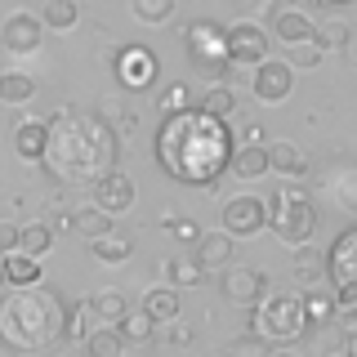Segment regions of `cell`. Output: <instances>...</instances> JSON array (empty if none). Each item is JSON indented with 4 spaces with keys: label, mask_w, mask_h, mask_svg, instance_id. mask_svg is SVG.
<instances>
[{
    "label": "cell",
    "mask_w": 357,
    "mask_h": 357,
    "mask_svg": "<svg viewBox=\"0 0 357 357\" xmlns=\"http://www.w3.org/2000/svg\"><path fill=\"white\" fill-rule=\"evenodd\" d=\"M232 134L223 121L206 116V112H178L165 116L161 134H156V156H161L165 174H174L178 183H215L232 161Z\"/></svg>",
    "instance_id": "1"
},
{
    "label": "cell",
    "mask_w": 357,
    "mask_h": 357,
    "mask_svg": "<svg viewBox=\"0 0 357 357\" xmlns=\"http://www.w3.org/2000/svg\"><path fill=\"white\" fill-rule=\"evenodd\" d=\"M54 178L63 183H98L107 170H116V134L94 112H63L50 121V148H45Z\"/></svg>",
    "instance_id": "2"
},
{
    "label": "cell",
    "mask_w": 357,
    "mask_h": 357,
    "mask_svg": "<svg viewBox=\"0 0 357 357\" xmlns=\"http://www.w3.org/2000/svg\"><path fill=\"white\" fill-rule=\"evenodd\" d=\"M63 321L67 308L54 290L45 286H27V290H9L0 299V344L9 353L27 357L36 349H50V344L63 340Z\"/></svg>",
    "instance_id": "3"
},
{
    "label": "cell",
    "mask_w": 357,
    "mask_h": 357,
    "mask_svg": "<svg viewBox=\"0 0 357 357\" xmlns=\"http://www.w3.org/2000/svg\"><path fill=\"white\" fill-rule=\"evenodd\" d=\"M268 228L286 245H308L312 232H317V206H312V197L299 183L277 188L273 201H268Z\"/></svg>",
    "instance_id": "4"
},
{
    "label": "cell",
    "mask_w": 357,
    "mask_h": 357,
    "mask_svg": "<svg viewBox=\"0 0 357 357\" xmlns=\"http://www.w3.org/2000/svg\"><path fill=\"white\" fill-rule=\"evenodd\" d=\"M304 331H308V317H304L299 290H268L259 304H255V335H259V340L295 344Z\"/></svg>",
    "instance_id": "5"
},
{
    "label": "cell",
    "mask_w": 357,
    "mask_h": 357,
    "mask_svg": "<svg viewBox=\"0 0 357 357\" xmlns=\"http://www.w3.org/2000/svg\"><path fill=\"white\" fill-rule=\"evenodd\" d=\"M223 36H228V27H219L210 18H197L188 27V54H192L197 72L215 85H223V76H228V40Z\"/></svg>",
    "instance_id": "6"
},
{
    "label": "cell",
    "mask_w": 357,
    "mask_h": 357,
    "mask_svg": "<svg viewBox=\"0 0 357 357\" xmlns=\"http://www.w3.org/2000/svg\"><path fill=\"white\" fill-rule=\"evenodd\" d=\"M326 273H331V282H335V304H340V308L357 304V228H349L340 241L331 245Z\"/></svg>",
    "instance_id": "7"
},
{
    "label": "cell",
    "mask_w": 357,
    "mask_h": 357,
    "mask_svg": "<svg viewBox=\"0 0 357 357\" xmlns=\"http://www.w3.org/2000/svg\"><path fill=\"white\" fill-rule=\"evenodd\" d=\"M223 232H228L232 241L237 237H259V232L268 228V201L259 197H232V201H223Z\"/></svg>",
    "instance_id": "8"
},
{
    "label": "cell",
    "mask_w": 357,
    "mask_h": 357,
    "mask_svg": "<svg viewBox=\"0 0 357 357\" xmlns=\"http://www.w3.org/2000/svg\"><path fill=\"white\" fill-rule=\"evenodd\" d=\"M228 67H259L268 59V31L255 27V22H232L228 27Z\"/></svg>",
    "instance_id": "9"
},
{
    "label": "cell",
    "mask_w": 357,
    "mask_h": 357,
    "mask_svg": "<svg viewBox=\"0 0 357 357\" xmlns=\"http://www.w3.org/2000/svg\"><path fill=\"white\" fill-rule=\"evenodd\" d=\"M112 67H116V81L126 89H152L156 76H161V67H156V54L143 50V45H126V50L112 59Z\"/></svg>",
    "instance_id": "10"
},
{
    "label": "cell",
    "mask_w": 357,
    "mask_h": 357,
    "mask_svg": "<svg viewBox=\"0 0 357 357\" xmlns=\"http://www.w3.org/2000/svg\"><path fill=\"white\" fill-rule=\"evenodd\" d=\"M250 89L259 103H286L290 89H295V67L286 59H264L250 76Z\"/></svg>",
    "instance_id": "11"
},
{
    "label": "cell",
    "mask_w": 357,
    "mask_h": 357,
    "mask_svg": "<svg viewBox=\"0 0 357 357\" xmlns=\"http://www.w3.org/2000/svg\"><path fill=\"white\" fill-rule=\"evenodd\" d=\"M219 290H223V299H228V304L255 308V304L268 295V277L259 273V268H232V264H228V268H223Z\"/></svg>",
    "instance_id": "12"
},
{
    "label": "cell",
    "mask_w": 357,
    "mask_h": 357,
    "mask_svg": "<svg viewBox=\"0 0 357 357\" xmlns=\"http://www.w3.org/2000/svg\"><path fill=\"white\" fill-rule=\"evenodd\" d=\"M94 206L103 210V215H126V210L134 206V178L126 170H107L103 178L94 183Z\"/></svg>",
    "instance_id": "13"
},
{
    "label": "cell",
    "mask_w": 357,
    "mask_h": 357,
    "mask_svg": "<svg viewBox=\"0 0 357 357\" xmlns=\"http://www.w3.org/2000/svg\"><path fill=\"white\" fill-rule=\"evenodd\" d=\"M40 18L27 14V9H18V14H9L5 22H0V45H5L9 54H36L40 45Z\"/></svg>",
    "instance_id": "14"
},
{
    "label": "cell",
    "mask_w": 357,
    "mask_h": 357,
    "mask_svg": "<svg viewBox=\"0 0 357 357\" xmlns=\"http://www.w3.org/2000/svg\"><path fill=\"white\" fill-rule=\"evenodd\" d=\"M273 36L286 45V50H299V45H312L317 36V22H312L304 9H282V14L273 18Z\"/></svg>",
    "instance_id": "15"
},
{
    "label": "cell",
    "mask_w": 357,
    "mask_h": 357,
    "mask_svg": "<svg viewBox=\"0 0 357 357\" xmlns=\"http://www.w3.org/2000/svg\"><path fill=\"white\" fill-rule=\"evenodd\" d=\"M0 277H5V286L27 290V286H40L45 282V268H40V259L14 250V255H5V259H0Z\"/></svg>",
    "instance_id": "16"
},
{
    "label": "cell",
    "mask_w": 357,
    "mask_h": 357,
    "mask_svg": "<svg viewBox=\"0 0 357 357\" xmlns=\"http://www.w3.org/2000/svg\"><path fill=\"white\" fill-rule=\"evenodd\" d=\"M192 259L206 268V273H210V268H228V264H232V237H228L223 228H219V232H201Z\"/></svg>",
    "instance_id": "17"
},
{
    "label": "cell",
    "mask_w": 357,
    "mask_h": 357,
    "mask_svg": "<svg viewBox=\"0 0 357 357\" xmlns=\"http://www.w3.org/2000/svg\"><path fill=\"white\" fill-rule=\"evenodd\" d=\"M45 148H50V121H22L14 130V152L22 161H45Z\"/></svg>",
    "instance_id": "18"
},
{
    "label": "cell",
    "mask_w": 357,
    "mask_h": 357,
    "mask_svg": "<svg viewBox=\"0 0 357 357\" xmlns=\"http://www.w3.org/2000/svg\"><path fill=\"white\" fill-rule=\"evenodd\" d=\"M228 170H232V178H264L268 174V148L264 143H237Z\"/></svg>",
    "instance_id": "19"
},
{
    "label": "cell",
    "mask_w": 357,
    "mask_h": 357,
    "mask_svg": "<svg viewBox=\"0 0 357 357\" xmlns=\"http://www.w3.org/2000/svg\"><path fill=\"white\" fill-rule=\"evenodd\" d=\"M67 228L81 232L85 241H98V237H107V232L116 228V219L103 215L98 206H81V210H72V215H67Z\"/></svg>",
    "instance_id": "20"
},
{
    "label": "cell",
    "mask_w": 357,
    "mask_h": 357,
    "mask_svg": "<svg viewBox=\"0 0 357 357\" xmlns=\"http://www.w3.org/2000/svg\"><path fill=\"white\" fill-rule=\"evenodd\" d=\"M143 317L152 326H165V321H178V290L174 286H156L143 295Z\"/></svg>",
    "instance_id": "21"
},
{
    "label": "cell",
    "mask_w": 357,
    "mask_h": 357,
    "mask_svg": "<svg viewBox=\"0 0 357 357\" xmlns=\"http://www.w3.org/2000/svg\"><path fill=\"white\" fill-rule=\"evenodd\" d=\"M268 170L286 174V178H304L308 174V156L295 148V143H273L268 148Z\"/></svg>",
    "instance_id": "22"
},
{
    "label": "cell",
    "mask_w": 357,
    "mask_h": 357,
    "mask_svg": "<svg viewBox=\"0 0 357 357\" xmlns=\"http://www.w3.org/2000/svg\"><path fill=\"white\" fill-rule=\"evenodd\" d=\"M81 349H85V357H126V340H121L116 326H94L81 340Z\"/></svg>",
    "instance_id": "23"
},
{
    "label": "cell",
    "mask_w": 357,
    "mask_h": 357,
    "mask_svg": "<svg viewBox=\"0 0 357 357\" xmlns=\"http://www.w3.org/2000/svg\"><path fill=\"white\" fill-rule=\"evenodd\" d=\"M89 255H94L98 264H126L130 255H134V237H126V232H116V228H112L107 237L89 241Z\"/></svg>",
    "instance_id": "24"
},
{
    "label": "cell",
    "mask_w": 357,
    "mask_h": 357,
    "mask_svg": "<svg viewBox=\"0 0 357 357\" xmlns=\"http://www.w3.org/2000/svg\"><path fill=\"white\" fill-rule=\"evenodd\" d=\"M85 304L98 317V326H116V321L130 312V304H126V295H121V290H98V295L85 299Z\"/></svg>",
    "instance_id": "25"
},
{
    "label": "cell",
    "mask_w": 357,
    "mask_h": 357,
    "mask_svg": "<svg viewBox=\"0 0 357 357\" xmlns=\"http://www.w3.org/2000/svg\"><path fill=\"white\" fill-rule=\"evenodd\" d=\"M31 98H36V76H27V72H0V103L22 107V103H31Z\"/></svg>",
    "instance_id": "26"
},
{
    "label": "cell",
    "mask_w": 357,
    "mask_h": 357,
    "mask_svg": "<svg viewBox=\"0 0 357 357\" xmlns=\"http://www.w3.org/2000/svg\"><path fill=\"white\" fill-rule=\"evenodd\" d=\"M18 250L31 255V259H45V255L54 250V228L50 223H27V228H18Z\"/></svg>",
    "instance_id": "27"
},
{
    "label": "cell",
    "mask_w": 357,
    "mask_h": 357,
    "mask_svg": "<svg viewBox=\"0 0 357 357\" xmlns=\"http://www.w3.org/2000/svg\"><path fill=\"white\" fill-rule=\"evenodd\" d=\"M76 18H81V5H76V0H45L40 5V27L67 31V27H76Z\"/></svg>",
    "instance_id": "28"
},
{
    "label": "cell",
    "mask_w": 357,
    "mask_h": 357,
    "mask_svg": "<svg viewBox=\"0 0 357 357\" xmlns=\"http://www.w3.org/2000/svg\"><path fill=\"white\" fill-rule=\"evenodd\" d=\"M165 277H170V286H174V290H188V286H201L206 268H201L192 255H174V259L165 264Z\"/></svg>",
    "instance_id": "29"
},
{
    "label": "cell",
    "mask_w": 357,
    "mask_h": 357,
    "mask_svg": "<svg viewBox=\"0 0 357 357\" xmlns=\"http://www.w3.org/2000/svg\"><path fill=\"white\" fill-rule=\"evenodd\" d=\"M299 299H304V317H308V326L312 321H331L335 312H340V304H335V295H326V290H299Z\"/></svg>",
    "instance_id": "30"
},
{
    "label": "cell",
    "mask_w": 357,
    "mask_h": 357,
    "mask_svg": "<svg viewBox=\"0 0 357 357\" xmlns=\"http://www.w3.org/2000/svg\"><path fill=\"white\" fill-rule=\"evenodd\" d=\"M232 107H237V98H232L228 85H210L206 94H201V103H197V112H206V116H215V121H223Z\"/></svg>",
    "instance_id": "31"
},
{
    "label": "cell",
    "mask_w": 357,
    "mask_h": 357,
    "mask_svg": "<svg viewBox=\"0 0 357 357\" xmlns=\"http://www.w3.org/2000/svg\"><path fill=\"white\" fill-rule=\"evenodd\" d=\"M174 5H178V0H130L134 18L148 22V27H156V22H170L174 18Z\"/></svg>",
    "instance_id": "32"
},
{
    "label": "cell",
    "mask_w": 357,
    "mask_h": 357,
    "mask_svg": "<svg viewBox=\"0 0 357 357\" xmlns=\"http://www.w3.org/2000/svg\"><path fill=\"white\" fill-rule=\"evenodd\" d=\"M353 36V27L344 18H326L317 27V36H312V45H321V50H344V40Z\"/></svg>",
    "instance_id": "33"
},
{
    "label": "cell",
    "mask_w": 357,
    "mask_h": 357,
    "mask_svg": "<svg viewBox=\"0 0 357 357\" xmlns=\"http://www.w3.org/2000/svg\"><path fill=\"white\" fill-rule=\"evenodd\" d=\"M165 112V116H178V112H192V89H188L183 81H174V85H165L161 89V103H156Z\"/></svg>",
    "instance_id": "34"
},
{
    "label": "cell",
    "mask_w": 357,
    "mask_h": 357,
    "mask_svg": "<svg viewBox=\"0 0 357 357\" xmlns=\"http://www.w3.org/2000/svg\"><path fill=\"white\" fill-rule=\"evenodd\" d=\"M116 331H121V340H126V344H143V340H152L156 326L143 317V312H126V317L116 321Z\"/></svg>",
    "instance_id": "35"
},
{
    "label": "cell",
    "mask_w": 357,
    "mask_h": 357,
    "mask_svg": "<svg viewBox=\"0 0 357 357\" xmlns=\"http://www.w3.org/2000/svg\"><path fill=\"white\" fill-rule=\"evenodd\" d=\"M228 357H273V344L259 340V335H237V340H228Z\"/></svg>",
    "instance_id": "36"
},
{
    "label": "cell",
    "mask_w": 357,
    "mask_h": 357,
    "mask_svg": "<svg viewBox=\"0 0 357 357\" xmlns=\"http://www.w3.org/2000/svg\"><path fill=\"white\" fill-rule=\"evenodd\" d=\"M89 317H94V312H89V304H85V299H81V304H72V308H67V321H63V335H67V340H76V344H81L85 335H89V326H85Z\"/></svg>",
    "instance_id": "37"
},
{
    "label": "cell",
    "mask_w": 357,
    "mask_h": 357,
    "mask_svg": "<svg viewBox=\"0 0 357 357\" xmlns=\"http://www.w3.org/2000/svg\"><path fill=\"white\" fill-rule=\"evenodd\" d=\"M335 197H340V206H344V210H357V174L335 178Z\"/></svg>",
    "instance_id": "38"
},
{
    "label": "cell",
    "mask_w": 357,
    "mask_h": 357,
    "mask_svg": "<svg viewBox=\"0 0 357 357\" xmlns=\"http://www.w3.org/2000/svg\"><path fill=\"white\" fill-rule=\"evenodd\" d=\"M165 232H170V237H178V241H188V245H197V223L192 219H165Z\"/></svg>",
    "instance_id": "39"
},
{
    "label": "cell",
    "mask_w": 357,
    "mask_h": 357,
    "mask_svg": "<svg viewBox=\"0 0 357 357\" xmlns=\"http://www.w3.org/2000/svg\"><path fill=\"white\" fill-rule=\"evenodd\" d=\"M299 277H304V282H308V290H312V277H317L321 273V255H312V250H304V245H299Z\"/></svg>",
    "instance_id": "40"
},
{
    "label": "cell",
    "mask_w": 357,
    "mask_h": 357,
    "mask_svg": "<svg viewBox=\"0 0 357 357\" xmlns=\"http://www.w3.org/2000/svg\"><path fill=\"white\" fill-rule=\"evenodd\" d=\"M18 250V223H0V259Z\"/></svg>",
    "instance_id": "41"
},
{
    "label": "cell",
    "mask_w": 357,
    "mask_h": 357,
    "mask_svg": "<svg viewBox=\"0 0 357 357\" xmlns=\"http://www.w3.org/2000/svg\"><path fill=\"white\" fill-rule=\"evenodd\" d=\"M290 67H295V72H299V67H308V63H317V50H308V45H299V50L295 54H290V59H286Z\"/></svg>",
    "instance_id": "42"
},
{
    "label": "cell",
    "mask_w": 357,
    "mask_h": 357,
    "mask_svg": "<svg viewBox=\"0 0 357 357\" xmlns=\"http://www.w3.org/2000/svg\"><path fill=\"white\" fill-rule=\"evenodd\" d=\"M165 340H170V344H188V340H192V331L178 326V321H165Z\"/></svg>",
    "instance_id": "43"
},
{
    "label": "cell",
    "mask_w": 357,
    "mask_h": 357,
    "mask_svg": "<svg viewBox=\"0 0 357 357\" xmlns=\"http://www.w3.org/2000/svg\"><path fill=\"white\" fill-rule=\"evenodd\" d=\"M340 326H344V335H357V304L340 308Z\"/></svg>",
    "instance_id": "44"
},
{
    "label": "cell",
    "mask_w": 357,
    "mask_h": 357,
    "mask_svg": "<svg viewBox=\"0 0 357 357\" xmlns=\"http://www.w3.org/2000/svg\"><path fill=\"white\" fill-rule=\"evenodd\" d=\"M344 59H349V63H357V31H353L349 40H344Z\"/></svg>",
    "instance_id": "45"
},
{
    "label": "cell",
    "mask_w": 357,
    "mask_h": 357,
    "mask_svg": "<svg viewBox=\"0 0 357 357\" xmlns=\"http://www.w3.org/2000/svg\"><path fill=\"white\" fill-rule=\"evenodd\" d=\"M344 357H357V335H344Z\"/></svg>",
    "instance_id": "46"
},
{
    "label": "cell",
    "mask_w": 357,
    "mask_h": 357,
    "mask_svg": "<svg viewBox=\"0 0 357 357\" xmlns=\"http://www.w3.org/2000/svg\"><path fill=\"white\" fill-rule=\"evenodd\" d=\"M308 5H349V0H308Z\"/></svg>",
    "instance_id": "47"
},
{
    "label": "cell",
    "mask_w": 357,
    "mask_h": 357,
    "mask_svg": "<svg viewBox=\"0 0 357 357\" xmlns=\"http://www.w3.org/2000/svg\"><path fill=\"white\" fill-rule=\"evenodd\" d=\"M273 357H295V353H273Z\"/></svg>",
    "instance_id": "48"
},
{
    "label": "cell",
    "mask_w": 357,
    "mask_h": 357,
    "mask_svg": "<svg viewBox=\"0 0 357 357\" xmlns=\"http://www.w3.org/2000/svg\"><path fill=\"white\" fill-rule=\"evenodd\" d=\"M0 282H5V277H0Z\"/></svg>",
    "instance_id": "49"
}]
</instances>
